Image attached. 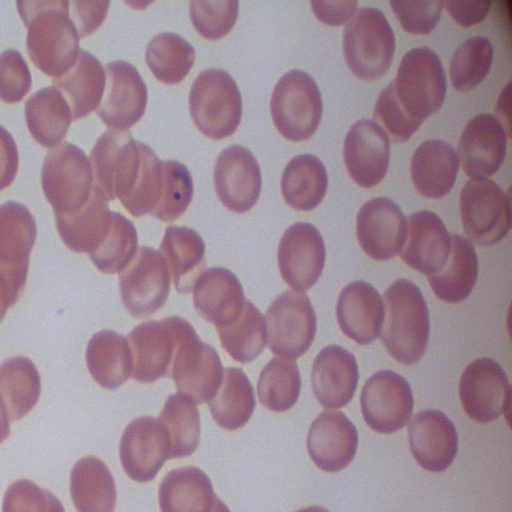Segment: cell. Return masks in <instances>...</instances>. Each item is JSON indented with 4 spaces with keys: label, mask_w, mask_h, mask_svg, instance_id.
I'll return each mask as SVG.
<instances>
[{
    "label": "cell",
    "mask_w": 512,
    "mask_h": 512,
    "mask_svg": "<svg viewBox=\"0 0 512 512\" xmlns=\"http://www.w3.org/2000/svg\"><path fill=\"white\" fill-rule=\"evenodd\" d=\"M390 158L387 133L375 121L361 119L348 130L343 159L350 177L361 187L377 185L386 175Z\"/></svg>",
    "instance_id": "22"
},
{
    "label": "cell",
    "mask_w": 512,
    "mask_h": 512,
    "mask_svg": "<svg viewBox=\"0 0 512 512\" xmlns=\"http://www.w3.org/2000/svg\"><path fill=\"white\" fill-rule=\"evenodd\" d=\"M210 512H230V510L217 496H215Z\"/></svg>",
    "instance_id": "61"
},
{
    "label": "cell",
    "mask_w": 512,
    "mask_h": 512,
    "mask_svg": "<svg viewBox=\"0 0 512 512\" xmlns=\"http://www.w3.org/2000/svg\"><path fill=\"white\" fill-rule=\"evenodd\" d=\"M41 185L54 214L77 212L86 204L93 189L88 157L70 142L59 144L44 158Z\"/></svg>",
    "instance_id": "6"
},
{
    "label": "cell",
    "mask_w": 512,
    "mask_h": 512,
    "mask_svg": "<svg viewBox=\"0 0 512 512\" xmlns=\"http://www.w3.org/2000/svg\"><path fill=\"white\" fill-rule=\"evenodd\" d=\"M191 326L178 316L136 326L126 337L132 354V377L141 383H152L171 376L176 349Z\"/></svg>",
    "instance_id": "11"
},
{
    "label": "cell",
    "mask_w": 512,
    "mask_h": 512,
    "mask_svg": "<svg viewBox=\"0 0 512 512\" xmlns=\"http://www.w3.org/2000/svg\"><path fill=\"white\" fill-rule=\"evenodd\" d=\"M358 378L354 355L338 345L323 348L312 365L313 392L324 408L337 409L347 405L354 396Z\"/></svg>",
    "instance_id": "28"
},
{
    "label": "cell",
    "mask_w": 512,
    "mask_h": 512,
    "mask_svg": "<svg viewBox=\"0 0 512 512\" xmlns=\"http://www.w3.org/2000/svg\"><path fill=\"white\" fill-rule=\"evenodd\" d=\"M86 363L93 379L101 387L113 390L132 373V354L128 340L112 330L95 333L88 342Z\"/></svg>",
    "instance_id": "35"
},
{
    "label": "cell",
    "mask_w": 512,
    "mask_h": 512,
    "mask_svg": "<svg viewBox=\"0 0 512 512\" xmlns=\"http://www.w3.org/2000/svg\"><path fill=\"white\" fill-rule=\"evenodd\" d=\"M326 250L318 229L298 222L281 237L277 260L283 280L294 290L306 291L318 281L324 268Z\"/></svg>",
    "instance_id": "18"
},
{
    "label": "cell",
    "mask_w": 512,
    "mask_h": 512,
    "mask_svg": "<svg viewBox=\"0 0 512 512\" xmlns=\"http://www.w3.org/2000/svg\"><path fill=\"white\" fill-rule=\"evenodd\" d=\"M296 512H329L326 508L320 506H311L304 509H300Z\"/></svg>",
    "instance_id": "62"
},
{
    "label": "cell",
    "mask_w": 512,
    "mask_h": 512,
    "mask_svg": "<svg viewBox=\"0 0 512 512\" xmlns=\"http://www.w3.org/2000/svg\"><path fill=\"white\" fill-rule=\"evenodd\" d=\"M407 234V219L400 207L386 197L362 205L356 217V236L372 259L386 261L400 254Z\"/></svg>",
    "instance_id": "19"
},
{
    "label": "cell",
    "mask_w": 512,
    "mask_h": 512,
    "mask_svg": "<svg viewBox=\"0 0 512 512\" xmlns=\"http://www.w3.org/2000/svg\"><path fill=\"white\" fill-rule=\"evenodd\" d=\"M451 249L444 266L427 276L434 294L442 301L458 303L472 292L478 278V258L472 243L450 234Z\"/></svg>",
    "instance_id": "34"
},
{
    "label": "cell",
    "mask_w": 512,
    "mask_h": 512,
    "mask_svg": "<svg viewBox=\"0 0 512 512\" xmlns=\"http://www.w3.org/2000/svg\"><path fill=\"white\" fill-rule=\"evenodd\" d=\"M174 286L180 293L193 290L198 277L205 271V243L188 227L168 226L160 244Z\"/></svg>",
    "instance_id": "33"
},
{
    "label": "cell",
    "mask_w": 512,
    "mask_h": 512,
    "mask_svg": "<svg viewBox=\"0 0 512 512\" xmlns=\"http://www.w3.org/2000/svg\"><path fill=\"white\" fill-rule=\"evenodd\" d=\"M265 319L266 341L273 354L295 360L310 348L317 321L305 293L284 291L270 304Z\"/></svg>",
    "instance_id": "10"
},
{
    "label": "cell",
    "mask_w": 512,
    "mask_h": 512,
    "mask_svg": "<svg viewBox=\"0 0 512 512\" xmlns=\"http://www.w3.org/2000/svg\"><path fill=\"white\" fill-rule=\"evenodd\" d=\"M125 473L137 482L154 479L169 459V439L158 419L142 416L125 428L119 448Z\"/></svg>",
    "instance_id": "20"
},
{
    "label": "cell",
    "mask_w": 512,
    "mask_h": 512,
    "mask_svg": "<svg viewBox=\"0 0 512 512\" xmlns=\"http://www.w3.org/2000/svg\"><path fill=\"white\" fill-rule=\"evenodd\" d=\"M238 1H191L189 14L196 31L205 39L218 40L233 28Z\"/></svg>",
    "instance_id": "50"
},
{
    "label": "cell",
    "mask_w": 512,
    "mask_h": 512,
    "mask_svg": "<svg viewBox=\"0 0 512 512\" xmlns=\"http://www.w3.org/2000/svg\"><path fill=\"white\" fill-rule=\"evenodd\" d=\"M9 419L6 404L0 395V443H2L10 433Z\"/></svg>",
    "instance_id": "60"
},
{
    "label": "cell",
    "mask_w": 512,
    "mask_h": 512,
    "mask_svg": "<svg viewBox=\"0 0 512 512\" xmlns=\"http://www.w3.org/2000/svg\"><path fill=\"white\" fill-rule=\"evenodd\" d=\"M189 111L198 130L220 140L231 136L239 126L242 98L236 82L224 70L207 69L193 81Z\"/></svg>",
    "instance_id": "4"
},
{
    "label": "cell",
    "mask_w": 512,
    "mask_h": 512,
    "mask_svg": "<svg viewBox=\"0 0 512 512\" xmlns=\"http://www.w3.org/2000/svg\"><path fill=\"white\" fill-rule=\"evenodd\" d=\"M328 176L323 163L314 155L292 158L281 178V192L286 203L295 210L309 211L325 196Z\"/></svg>",
    "instance_id": "39"
},
{
    "label": "cell",
    "mask_w": 512,
    "mask_h": 512,
    "mask_svg": "<svg viewBox=\"0 0 512 512\" xmlns=\"http://www.w3.org/2000/svg\"><path fill=\"white\" fill-rule=\"evenodd\" d=\"M108 201L93 187L86 204L70 215L54 214L64 244L77 253H92L103 242L112 223Z\"/></svg>",
    "instance_id": "31"
},
{
    "label": "cell",
    "mask_w": 512,
    "mask_h": 512,
    "mask_svg": "<svg viewBox=\"0 0 512 512\" xmlns=\"http://www.w3.org/2000/svg\"><path fill=\"white\" fill-rule=\"evenodd\" d=\"M393 83L397 101L411 118L423 122L442 105L446 74L438 55L427 47L409 50L403 56Z\"/></svg>",
    "instance_id": "5"
},
{
    "label": "cell",
    "mask_w": 512,
    "mask_h": 512,
    "mask_svg": "<svg viewBox=\"0 0 512 512\" xmlns=\"http://www.w3.org/2000/svg\"><path fill=\"white\" fill-rule=\"evenodd\" d=\"M215 494L208 476L196 467L171 470L159 486L161 512H210Z\"/></svg>",
    "instance_id": "37"
},
{
    "label": "cell",
    "mask_w": 512,
    "mask_h": 512,
    "mask_svg": "<svg viewBox=\"0 0 512 512\" xmlns=\"http://www.w3.org/2000/svg\"><path fill=\"white\" fill-rule=\"evenodd\" d=\"M360 405L363 418L372 430L390 434L408 423L414 399L404 377L392 370H380L365 382Z\"/></svg>",
    "instance_id": "13"
},
{
    "label": "cell",
    "mask_w": 512,
    "mask_h": 512,
    "mask_svg": "<svg viewBox=\"0 0 512 512\" xmlns=\"http://www.w3.org/2000/svg\"><path fill=\"white\" fill-rule=\"evenodd\" d=\"M93 187L106 201L124 198L133 188L141 165L139 142L129 131L106 130L89 156Z\"/></svg>",
    "instance_id": "8"
},
{
    "label": "cell",
    "mask_w": 512,
    "mask_h": 512,
    "mask_svg": "<svg viewBox=\"0 0 512 512\" xmlns=\"http://www.w3.org/2000/svg\"><path fill=\"white\" fill-rule=\"evenodd\" d=\"M36 236V221L25 205L14 201L0 205V273L8 282L14 303L26 283Z\"/></svg>",
    "instance_id": "15"
},
{
    "label": "cell",
    "mask_w": 512,
    "mask_h": 512,
    "mask_svg": "<svg viewBox=\"0 0 512 512\" xmlns=\"http://www.w3.org/2000/svg\"><path fill=\"white\" fill-rule=\"evenodd\" d=\"M493 60V46L482 36L462 42L450 61L449 73L455 89L466 91L477 86L488 74Z\"/></svg>",
    "instance_id": "47"
},
{
    "label": "cell",
    "mask_w": 512,
    "mask_h": 512,
    "mask_svg": "<svg viewBox=\"0 0 512 512\" xmlns=\"http://www.w3.org/2000/svg\"><path fill=\"white\" fill-rule=\"evenodd\" d=\"M2 512H65L60 500L28 479L13 482L5 491Z\"/></svg>",
    "instance_id": "51"
},
{
    "label": "cell",
    "mask_w": 512,
    "mask_h": 512,
    "mask_svg": "<svg viewBox=\"0 0 512 512\" xmlns=\"http://www.w3.org/2000/svg\"><path fill=\"white\" fill-rule=\"evenodd\" d=\"M358 446V433L347 416L337 410H325L312 422L307 450L318 468L338 472L353 460Z\"/></svg>",
    "instance_id": "24"
},
{
    "label": "cell",
    "mask_w": 512,
    "mask_h": 512,
    "mask_svg": "<svg viewBox=\"0 0 512 512\" xmlns=\"http://www.w3.org/2000/svg\"><path fill=\"white\" fill-rule=\"evenodd\" d=\"M217 331L222 347L235 361L251 362L265 348L267 336L264 317L249 300H246L242 314L233 323Z\"/></svg>",
    "instance_id": "44"
},
{
    "label": "cell",
    "mask_w": 512,
    "mask_h": 512,
    "mask_svg": "<svg viewBox=\"0 0 512 512\" xmlns=\"http://www.w3.org/2000/svg\"><path fill=\"white\" fill-rule=\"evenodd\" d=\"M105 87L97 115L111 129L126 131L143 116L147 86L137 69L125 61L105 65Z\"/></svg>",
    "instance_id": "17"
},
{
    "label": "cell",
    "mask_w": 512,
    "mask_h": 512,
    "mask_svg": "<svg viewBox=\"0 0 512 512\" xmlns=\"http://www.w3.org/2000/svg\"><path fill=\"white\" fill-rule=\"evenodd\" d=\"M322 97L315 80L300 70H291L277 82L270 112L278 132L299 142L310 138L322 117Z\"/></svg>",
    "instance_id": "7"
},
{
    "label": "cell",
    "mask_w": 512,
    "mask_h": 512,
    "mask_svg": "<svg viewBox=\"0 0 512 512\" xmlns=\"http://www.w3.org/2000/svg\"><path fill=\"white\" fill-rule=\"evenodd\" d=\"M31 87L28 66L19 51L8 49L0 54V99L7 103L21 101Z\"/></svg>",
    "instance_id": "53"
},
{
    "label": "cell",
    "mask_w": 512,
    "mask_h": 512,
    "mask_svg": "<svg viewBox=\"0 0 512 512\" xmlns=\"http://www.w3.org/2000/svg\"><path fill=\"white\" fill-rule=\"evenodd\" d=\"M105 70L91 53L80 49L75 64L52 84L66 100L72 121L97 109L105 87Z\"/></svg>",
    "instance_id": "32"
},
{
    "label": "cell",
    "mask_w": 512,
    "mask_h": 512,
    "mask_svg": "<svg viewBox=\"0 0 512 512\" xmlns=\"http://www.w3.org/2000/svg\"><path fill=\"white\" fill-rule=\"evenodd\" d=\"M17 6L28 28L26 47L33 64L48 76L65 74L80 51L69 1H17Z\"/></svg>",
    "instance_id": "1"
},
{
    "label": "cell",
    "mask_w": 512,
    "mask_h": 512,
    "mask_svg": "<svg viewBox=\"0 0 512 512\" xmlns=\"http://www.w3.org/2000/svg\"><path fill=\"white\" fill-rule=\"evenodd\" d=\"M223 366L217 351L201 341L191 326L176 349L171 377L179 393L196 404L209 402L223 378Z\"/></svg>",
    "instance_id": "14"
},
{
    "label": "cell",
    "mask_w": 512,
    "mask_h": 512,
    "mask_svg": "<svg viewBox=\"0 0 512 512\" xmlns=\"http://www.w3.org/2000/svg\"><path fill=\"white\" fill-rule=\"evenodd\" d=\"M158 420L169 439V459L191 455L200 439V417L197 404L179 392L170 395Z\"/></svg>",
    "instance_id": "42"
},
{
    "label": "cell",
    "mask_w": 512,
    "mask_h": 512,
    "mask_svg": "<svg viewBox=\"0 0 512 512\" xmlns=\"http://www.w3.org/2000/svg\"><path fill=\"white\" fill-rule=\"evenodd\" d=\"M261 171L252 153L239 145L225 148L214 167V184L221 203L235 213L250 210L261 192Z\"/></svg>",
    "instance_id": "21"
},
{
    "label": "cell",
    "mask_w": 512,
    "mask_h": 512,
    "mask_svg": "<svg viewBox=\"0 0 512 512\" xmlns=\"http://www.w3.org/2000/svg\"><path fill=\"white\" fill-rule=\"evenodd\" d=\"M451 249L450 234L438 215L422 210L407 219V234L400 252L403 261L427 276L439 271Z\"/></svg>",
    "instance_id": "27"
},
{
    "label": "cell",
    "mask_w": 512,
    "mask_h": 512,
    "mask_svg": "<svg viewBox=\"0 0 512 512\" xmlns=\"http://www.w3.org/2000/svg\"><path fill=\"white\" fill-rule=\"evenodd\" d=\"M14 303L10 287L4 276L0 273V322L3 320L7 309Z\"/></svg>",
    "instance_id": "59"
},
{
    "label": "cell",
    "mask_w": 512,
    "mask_h": 512,
    "mask_svg": "<svg viewBox=\"0 0 512 512\" xmlns=\"http://www.w3.org/2000/svg\"><path fill=\"white\" fill-rule=\"evenodd\" d=\"M255 404L254 389L247 375L240 368L229 367L224 369L222 382L208 407L220 427L236 430L249 421Z\"/></svg>",
    "instance_id": "40"
},
{
    "label": "cell",
    "mask_w": 512,
    "mask_h": 512,
    "mask_svg": "<svg viewBox=\"0 0 512 512\" xmlns=\"http://www.w3.org/2000/svg\"><path fill=\"white\" fill-rule=\"evenodd\" d=\"M459 398L473 420L488 423L497 419L510 403V385L504 369L491 358L472 361L460 377Z\"/></svg>",
    "instance_id": "16"
},
{
    "label": "cell",
    "mask_w": 512,
    "mask_h": 512,
    "mask_svg": "<svg viewBox=\"0 0 512 512\" xmlns=\"http://www.w3.org/2000/svg\"><path fill=\"white\" fill-rule=\"evenodd\" d=\"M109 1H69V11L80 37L92 34L104 21Z\"/></svg>",
    "instance_id": "55"
},
{
    "label": "cell",
    "mask_w": 512,
    "mask_h": 512,
    "mask_svg": "<svg viewBox=\"0 0 512 512\" xmlns=\"http://www.w3.org/2000/svg\"><path fill=\"white\" fill-rule=\"evenodd\" d=\"M193 182L187 167L177 161H162V185L150 215L171 222L188 208L193 197Z\"/></svg>",
    "instance_id": "48"
},
{
    "label": "cell",
    "mask_w": 512,
    "mask_h": 512,
    "mask_svg": "<svg viewBox=\"0 0 512 512\" xmlns=\"http://www.w3.org/2000/svg\"><path fill=\"white\" fill-rule=\"evenodd\" d=\"M507 137L501 122L492 114L481 113L464 127L458 142L463 170L471 179H487L501 167Z\"/></svg>",
    "instance_id": "23"
},
{
    "label": "cell",
    "mask_w": 512,
    "mask_h": 512,
    "mask_svg": "<svg viewBox=\"0 0 512 512\" xmlns=\"http://www.w3.org/2000/svg\"><path fill=\"white\" fill-rule=\"evenodd\" d=\"M137 231L133 223L118 212H112V223L103 242L89 254L94 265L103 273L123 271L136 254Z\"/></svg>",
    "instance_id": "46"
},
{
    "label": "cell",
    "mask_w": 512,
    "mask_h": 512,
    "mask_svg": "<svg viewBox=\"0 0 512 512\" xmlns=\"http://www.w3.org/2000/svg\"><path fill=\"white\" fill-rule=\"evenodd\" d=\"M257 390L260 403L274 412L292 408L301 390L297 363L292 359L274 357L259 375Z\"/></svg>",
    "instance_id": "45"
},
{
    "label": "cell",
    "mask_w": 512,
    "mask_h": 512,
    "mask_svg": "<svg viewBox=\"0 0 512 512\" xmlns=\"http://www.w3.org/2000/svg\"><path fill=\"white\" fill-rule=\"evenodd\" d=\"M18 163V150L14 138L0 125V191L13 182Z\"/></svg>",
    "instance_id": "56"
},
{
    "label": "cell",
    "mask_w": 512,
    "mask_h": 512,
    "mask_svg": "<svg viewBox=\"0 0 512 512\" xmlns=\"http://www.w3.org/2000/svg\"><path fill=\"white\" fill-rule=\"evenodd\" d=\"M141 165L131 191L120 200L124 208L133 216L150 214L155 207L162 185V160L154 151L139 142Z\"/></svg>",
    "instance_id": "49"
},
{
    "label": "cell",
    "mask_w": 512,
    "mask_h": 512,
    "mask_svg": "<svg viewBox=\"0 0 512 512\" xmlns=\"http://www.w3.org/2000/svg\"><path fill=\"white\" fill-rule=\"evenodd\" d=\"M336 316L340 329L347 337L361 345L369 344L380 336L382 330V297L367 282H351L340 292Z\"/></svg>",
    "instance_id": "29"
},
{
    "label": "cell",
    "mask_w": 512,
    "mask_h": 512,
    "mask_svg": "<svg viewBox=\"0 0 512 512\" xmlns=\"http://www.w3.org/2000/svg\"><path fill=\"white\" fill-rule=\"evenodd\" d=\"M459 158L455 149L440 139L422 142L411 158V179L424 197L438 199L450 192L456 180Z\"/></svg>",
    "instance_id": "30"
},
{
    "label": "cell",
    "mask_w": 512,
    "mask_h": 512,
    "mask_svg": "<svg viewBox=\"0 0 512 512\" xmlns=\"http://www.w3.org/2000/svg\"><path fill=\"white\" fill-rule=\"evenodd\" d=\"M491 4L492 2L488 0L444 2L451 17L464 27L481 22L488 14Z\"/></svg>",
    "instance_id": "58"
},
{
    "label": "cell",
    "mask_w": 512,
    "mask_h": 512,
    "mask_svg": "<svg viewBox=\"0 0 512 512\" xmlns=\"http://www.w3.org/2000/svg\"><path fill=\"white\" fill-rule=\"evenodd\" d=\"M25 119L31 136L43 147L58 146L72 121L70 108L54 87L33 93L25 103Z\"/></svg>",
    "instance_id": "38"
},
{
    "label": "cell",
    "mask_w": 512,
    "mask_h": 512,
    "mask_svg": "<svg viewBox=\"0 0 512 512\" xmlns=\"http://www.w3.org/2000/svg\"><path fill=\"white\" fill-rule=\"evenodd\" d=\"M459 209L463 230L477 245H493L511 228L510 199L492 180L467 181L460 193Z\"/></svg>",
    "instance_id": "9"
},
{
    "label": "cell",
    "mask_w": 512,
    "mask_h": 512,
    "mask_svg": "<svg viewBox=\"0 0 512 512\" xmlns=\"http://www.w3.org/2000/svg\"><path fill=\"white\" fill-rule=\"evenodd\" d=\"M41 392L40 375L27 357H11L0 364V395L12 421L26 416Z\"/></svg>",
    "instance_id": "41"
},
{
    "label": "cell",
    "mask_w": 512,
    "mask_h": 512,
    "mask_svg": "<svg viewBox=\"0 0 512 512\" xmlns=\"http://www.w3.org/2000/svg\"><path fill=\"white\" fill-rule=\"evenodd\" d=\"M310 5L321 22L339 26L352 17L357 8V1H311Z\"/></svg>",
    "instance_id": "57"
},
{
    "label": "cell",
    "mask_w": 512,
    "mask_h": 512,
    "mask_svg": "<svg viewBox=\"0 0 512 512\" xmlns=\"http://www.w3.org/2000/svg\"><path fill=\"white\" fill-rule=\"evenodd\" d=\"M408 438L417 463L431 472L446 470L457 454L456 428L439 410L416 413L408 426Z\"/></svg>",
    "instance_id": "25"
},
{
    "label": "cell",
    "mask_w": 512,
    "mask_h": 512,
    "mask_svg": "<svg viewBox=\"0 0 512 512\" xmlns=\"http://www.w3.org/2000/svg\"><path fill=\"white\" fill-rule=\"evenodd\" d=\"M402 27L412 34H428L439 21L444 1H390Z\"/></svg>",
    "instance_id": "54"
},
{
    "label": "cell",
    "mask_w": 512,
    "mask_h": 512,
    "mask_svg": "<svg viewBox=\"0 0 512 512\" xmlns=\"http://www.w3.org/2000/svg\"><path fill=\"white\" fill-rule=\"evenodd\" d=\"M146 63L157 80L164 84L180 83L195 60L194 48L180 35L162 32L147 45Z\"/></svg>",
    "instance_id": "43"
},
{
    "label": "cell",
    "mask_w": 512,
    "mask_h": 512,
    "mask_svg": "<svg viewBox=\"0 0 512 512\" xmlns=\"http://www.w3.org/2000/svg\"><path fill=\"white\" fill-rule=\"evenodd\" d=\"M70 495L78 512H113L116 486L106 464L87 456L75 463L70 473Z\"/></svg>",
    "instance_id": "36"
},
{
    "label": "cell",
    "mask_w": 512,
    "mask_h": 512,
    "mask_svg": "<svg viewBox=\"0 0 512 512\" xmlns=\"http://www.w3.org/2000/svg\"><path fill=\"white\" fill-rule=\"evenodd\" d=\"M373 117L394 142L407 141L422 124L403 110L395 96L392 82L378 96Z\"/></svg>",
    "instance_id": "52"
},
{
    "label": "cell",
    "mask_w": 512,
    "mask_h": 512,
    "mask_svg": "<svg viewBox=\"0 0 512 512\" xmlns=\"http://www.w3.org/2000/svg\"><path fill=\"white\" fill-rule=\"evenodd\" d=\"M192 291L195 310L216 329L233 323L242 314L246 302L239 279L223 267L205 270Z\"/></svg>",
    "instance_id": "26"
},
{
    "label": "cell",
    "mask_w": 512,
    "mask_h": 512,
    "mask_svg": "<svg viewBox=\"0 0 512 512\" xmlns=\"http://www.w3.org/2000/svg\"><path fill=\"white\" fill-rule=\"evenodd\" d=\"M383 305V344L398 362L415 364L425 355L430 333L429 311L420 289L399 279L385 291Z\"/></svg>",
    "instance_id": "2"
},
{
    "label": "cell",
    "mask_w": 512,
    "mask_h": 512,
    "mask_svg": "<svg viewBox=\"0 0 512 512\" xmlns=\"http://www.w3.org/2000/svg\"><path fill=\"white\" fill-rule=\"evenodd\" d=\"M343 52L351 72L363 80L383 76L393 60L395 35L377 8L361 7L343 31Z\"/></svg>",
    "instance_id": "3"
},
{
    "label": "cell",
    "mask_w": 512,
    "mask_h": 512,
    "mask_svg": "<svg viewBox=\"0 0 512 512\" xmlns=\"http://www.w3.org/2000/svg\"><path fill=\"white\" fill-rule=\"evenodd\" d=\"M121 299L136 318L161 308L170 292V272L161 253L142 246L119 275Z\"/></svg>",
    "instance_id": "12"
}]
</instances>
